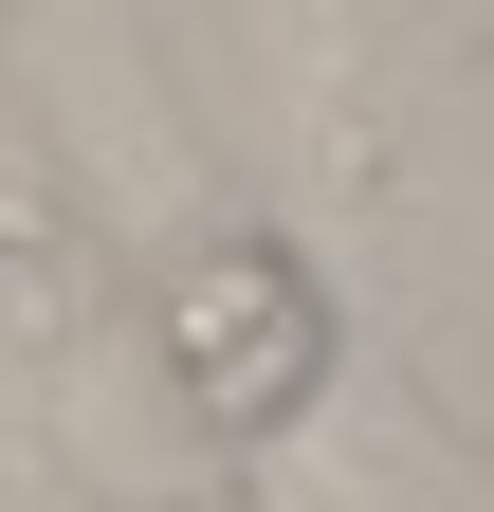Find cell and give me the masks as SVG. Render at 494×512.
<instances>
[{
  "instance_id": "obj_1",
  "label": "cell",
  "mask_w": 494,
  "mask_h": 512,
  "mask_svg": "<svg viewBox=\"0 0 494 512\" xmlns=\"http://www.w3.org/2000/svg\"><path fill=\"white\" fill-rule=\"evenodd\" d=\"M147 366H165V403L220 439V458H275V439H312L330 403V275L293 256L275 220H220V238H183L165 275H147Z\"/></svg>"
},
{
  "instance_id": "obj_2",
  "label": "cell",
  "mask_w": 494,
  "mask_h": 512,
  "mask_svg": "<svg viewBox=\"0 0 494 512\" xmlns=\"http://www.w3.org/2000/svg\"><path fill=\"white\" fill-rule=\"evenodd\" d=\"M385 458H403V439H385ZM385 458H366V494H330V512H385V494H403V476H385Z\"/></svg>"
}]
</instances>
